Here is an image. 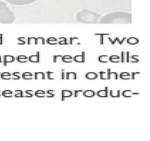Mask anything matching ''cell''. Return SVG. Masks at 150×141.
Returning <instances> with one entry per match:
<instances>
[{
	"label": "cell",
	"mask_w": 150,
	"mask_h": 141,
	"mask_svg": "<svg viewBox=\"0 0 150 141\" xmlns=\"http://www.w3.org/2000/svg\"><path fill=\"white\" fill-rule=\"evenodd\" d=\"M139 42V40L137 39V38H129L128 40H127V43L130 44H136L138 43Z\"/></svg>",
	"instance_id": "52a82bcc"
},
{
	"label": "cell",
	"mask_w": 150,
	"mask_h": 141,
	"mask_svg": "<svg viewBox=\"0 0 150 141\" xmlns=\"http://www.w3.org/2000/svg\"><path fill=\"white\" fill-rule=\"evenodd\" d=\"M100 23L104 24H130L132 23V15L127 12H112L100 18Z\"/></svg>",
	"instance_id": "6da1fadb"
},
{
	"label": "cell",
	"mask_w": 150,
	"mask_h": 141,
	"mask_svg": "<svg viewBox=\"0 0 150 141\" xmlns=\"http://www.w3.org/2000/svg\"><path fill=\"white\" fill-rule=\"evenodd\" d=\"M37 0H6V1L14 5H27L35 2Z\"/></svg>",
	"instance_id": "277c9868"
},
{
	"label": "cell",
	"mask_w": 150,
	"mask_h": 141,
	"mask_svg": "<svg viewBox=\"0 0 150 141\" xmlns=\"http://www.w3.org/2000/svg\"><path fill=\"white\" fill-rule=\"evenodd\" d=\"M83 95L86 97H92L95 95V92L92 90H86L83 93Z\"/></svg>",
	"instance_id": "ba28073f"
},
{
	"label": "cell",
	"mask_w": 150,
	"mask_h": 141,
	"mask_svg": "<svg viewBox=\"0 0 150 141\" xmlns=\"http://www.w3.org/2000/svg\"><path fill=\"white\" fill-rule=\"evenodd\" d=\"M16 20L14 13L3 1H0V23L4 24H13Z\"/></svg>",
	"instance_id": "3957f363"
},
{
	"label": "cell",
	"mask_w": 150,
	"mask_h": 141,
	"mask_svg": "<svg viewBox=\"0 0 150 141\" xmlns=\"http://www.w3.org/2000/svg\"><path fill=\"white\" fill-rule=\"evenodd\" d=\"M98 95L100 97H106L107 96V89L105 90H100L98 93Z\"/></svg>",
	"instance_id": "9c48e42d"
},
{
	"label": "cell",
	"mask_w": 150,
	"mask_h": 141,
	"mask_svg": "<svg viewBox=\"0 0 150 141\" xmlns=\"http://www.w3.org/2000/svg\"><path fill=\"white\" fill-rule=\"evenodd\" d=\"M85 76H86V78H87L89 79H95L96 78H98V74L95 73V72H89V73H86Z\"/></svg>",
	"instance_id": "5b68a950"
},
{
	"label": "cell",
	"mask_w": 150,
	"mask_h": 141,
	"mask_svg": "<svg viewBox=\"0 0 150 141\" xmlns=\"http://www.w3.org/2000/svg\"><path fill=\"white\" fill-rule=\"evenodd\" d=\"M100 18L99 14L86 9L79 12L76 15L77 21L83 24H97Z\"/></svg>",
	"instance_id": "7a4b0ae2"
},
{
	"label": "cell",
	"mask_w": 150,
	"mask_h": 141,
	"mask_svg": "<svg viewBox=\"0 0 150 141\" xmlns=\"http://www.w3.org/2000/svg\"><path fill=\"white\" fill-rule=\"evenodd\" d=\"M29 60L31 62H33V63H38L39 62V55L38 54L37 55H34V56H31L29 57Z\"/></svg>",
	"instance_id": "8992f818"
}]
</instances>
